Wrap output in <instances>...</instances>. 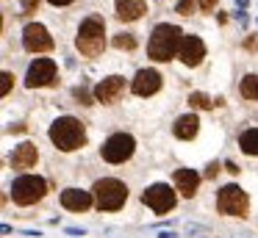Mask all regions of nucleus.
<instances>
[{"label": "nucleus", "instance_id": "f257e3e1", "mask_svg": "<svg viewBox=\"0 0 258 238\" xmlns=\"http://www.w3.org/2000/svg\"><path fill=\"white\" fill-rule=\"evenodd\" d=\"M180 42H183L180 28L178 25H169V22H161V25H156V28H153V33H150L147 55H150L153 61H169L180 50Z\"/></svg>", "mask_w": 258, "mask_h": 238}, {"label": "nucleus", "instance_id": "f03ea898", "mask_svg": "<svg viewBox=\"0 0 258 238\" xmlns=\"http://www.w3.org/2000/svg\"><path fill=\"white\" fill-rule=\"evenodd\" d=\"M50 141L56 144L61 152H73L86 144V127L75 116H58L50 125Z\"/></svg>", "mask_w": 258, "mask_h": 238}, {"label": "nucleus", "instance_id": "7ed1b4c3", "mask_svg": "<svg viewBox=\"0 0 258 238\" xmlns=\"http://www.w3.org/2000/svg\"><path fill=\"white\" fill-rule=\"evenodd\" d=\"M75 47L86 55V58H95L106 50V22L100 17H86L81 22V31L75 36Z\"/></svg>", "mask_w": 258, "mask_h": 238}, {"label": "nucleus", "instance_id": "20e7f679", "mask_svg": "<svg viewBox=\"0 0 258 238\" xmlns=\"http://www.w3.org/2000/svg\"><path fill=\"white\" fill-rule=\"evenodd\" d=\"M95 199L100 205V210H119L128 199V186L117 177H103V180L95 183Z\"/></svg>", "mask_w": 258, "mask_h": 238}, {"label": "nucleus", "instance_id": "39448f33", "mask_svg": "<svg viewBox=\"0 0 258 238\" xmlns=\"http://www.w3.org/2000/svg\"><path fill=\"white\" fill-rule=\"evenodd\" d=\"M247 208H250V199H247L244 188H239L236 183H228V186L219 188L217 194V210L225 216H247Z\"/></svg>", "mask_w": 258, "mask_h": 238}, {"label": "nucleus", "instance_id": "423d86ee", "mask_svg": "<svg viewBox=\"0 0 258 238\" xmlns=\"http://www.w3.org/2000/svg\"><path fill=\"white\" fill-rule=\"evenodd\" d=\"M47 194V183L36 175H23L12 183V199L17 205H34Z\"/></svg>", "mask_w": 258, "mask_h": 238}, {"label": "nucleus", "instance_id": "0eeeda50", "mask_svg": "<svg viewBox=\"0 0 258 238\" xmlns=\"http://www.w3.org/2000/svg\"><path fill=\"white\" fill-rule=\"evenodd\" d=\"M134 149H136V141H134L131 133H114V136H108L106 144L100 147V155L108 164H125V161L134 155Z\"/></svg>", "mask_w": 258, "mask_h": 238}, {"label": "nucleus", "instance_id": "6e6552de", "mask_svg": "<svg viewBox=\"0 0 258 238\" xmlns=\"http://www.w3.org/2000/svg\"><path fill=\"white\" fill-rule=\"evenodd\" d=\"M175 199H178L175 197V188H169L167 183H153V186L145 188V194H142V202L158 216L169 213V210L175 208Z\"/></svg>", "mask_w": 258, "mask_h": 238}, {"label": "nucleus", "instance_id": "1a4fd4ad", "mask_svg": "<svg viewBox=\"0 0 258 238\" xmlns=\"http://www.w3.org/2000/svg\"><path fill=\"white\" fill-rule=\"evenodd\" d=\"M23 47L28 53H47L53 50V36L42 22H28L23 28Z\"/></svg>", "mask_w": 258, "mask_h": 238}, {"label": "nucleus", "instance_id": "9d476101", "mask_svg": "<svg viewBox=\"0 0 258 238\" xmlns=\"http://www.w3.org/2000/svg\"><path fill=\"white\" fill-rule=\"evenodd\" d=\"M53 81H56V61L53 58L31 61L28 72H25V86L28 89H42V86H50Z\"/></svg>", "mask_w": 258, "mask_h": 238}, {"label": "nucleus", "instance_id": "9b49d317", "mask_svg": "<svg viewBox=\"0 0 258 238\" xmlns=\"http://www.w3.org/2000/svg\"><path fill=\"white\" fill-rule=\"evenodd\" d=\"M122 92H125V77L108 75V77H103V81L95 86V100H97V103H103V105H111V103H117V100H119V94H122Z\"/></svg>", "mask_w": 258, "mask_h": 238}, {"label": "nucleus", "instance_id": "f8f14e48", "mask_svg": "<svg viewBox=\"0 0 258 238\" xmlns=\"http://www.w3.org/2000/svg\"><path fill=\"white\" fill-rule=\"evenodd\" d=\"M178 58L183 61L186 66H197L203 58H206V44H203L200 36H183L178 50Z\"/></svg>", "mask_w": 258, "mask_h": 238}, {"label": "nucleus", "instance_id": "ddd939ff", "mask_svg": "<svg viewBox=\"0 0 258 238\" xmlns=\"http://www.w3.org/2000/svg\"><path fill=\"white\" fill-rule=\"evenodd\" d=\"M131 89H134V94H139V97H150V94H156L158 89H161V75H158L156 69H139L134 77V83H131Z\"/></svg>", "mask_w": 258, "mask_h": 238}, {"label": "nucleus", "instance_id": "4468645a", "mask_svg": "<svg viewBox=\"0 0 258 238\" xmlns=\"http://www.w3.org/2000/svg\"><path fill=\"white\" fill-rule=\"evenodd\" d=\"M61 205L67 210H89L92 208V191H84V188H64L61 191Z\"/></svg>", "mask_w": 258, "mask_h": 238}, {"label": "nucleus", "instance_id": "2eb2a0df", "mask_svg": "<svg viewBox=\"0 0 258 238\" xmlns=\"http://www.w3.org/2000/svg\"><path fill=\"white\" fill-rule=\"evenodd\" d=\"M36 158H39V152H36V144L23 141V144H20V147L12 152V166H14V169H31V166H36Z\"/></svg>", "mask_w": 258, "mask_h": 238}, {"label": "nucleus", "instance_id": "dca6fc26", "mask_svg": "<svg viewBox=\"0 0 258 238\" xmlns=\"http://www.w3.org/2000/svg\"><path fill=\"white\" fill-rule=\"evenodd\" d=\"M197 186H200V175L195 169H178L175 172V188H178L183 197H195Z\"/></svg>", "mask_w": 258, "mask_h": 238}, {"label": "nucleus", "instance_id": "f3484780", "mask_svg": "<svg viewBox=\"0 0 258 238\" xmlns=\"http://www.w3.org/2000/svg\"><path fill=\"white\" fill-rule=\"evenodd\" d=\"M147 11V0H117V17L125 22L139 20Z\"/></svg>", "mask_w": 258, "mask_h": 238}, {"label": "nucleus", "instance_id": "a211bd4d", "mask_svg": "<svg viewBox=\"0 0 258 238\" xmlns=\"http://www.w3.org/2000/svg\"><path fill=\"white\" fill-rule=\"evenodd\" d=\"M197 130H200V119H197L195 114H183V116H178V119H175V127H172V133H175L178 138H183V141L195 138V136H197Z\"/></svg>", "mask_w": 258, "mask_h": 238}, {"label": "nucleus", "instance_id": "6ab92c4d", "mask_svg": "<svg viewBox=\"0 0 258 238\" xmlns=\"http://www.w3.org/2000/svg\"><path fill=\"white\" fill-rule=\"evenodd\" d=\"M239 147L244 155H258V127H250L239 136Z\"/></svg>", "mask_w": 258, "mask_h": 238}, {"label": "nucleus", "instance_id": "aec40b11", "mask_svg": "<svg viewBox=\"0 0 258 238\" xmlns=\"http://www.w3.org/2000/svg\"><path fill=\"white\" fill-rule=\"evenodd\" d=\"M241 97L258 100V75H247L244 81H241Z\"/></svg>", "mask_w": 258, "mask_h": 238}, {"label": "nucleus", "instance_id": "412c9836", "mask_svg": "<svg viewBox=\"0 0 258 238\" xmlns=\"http://www.w3.org/2000/svg\"><path fill=\"white\" fill-rule=\"evenodd\" d=\"M114 47L117 50H134L136 47V36L134 33H117V36H114Z\"/></svg>", "mask_w": 258, "mask_h": 238}, {"label": "nucleus", "instance_id": "4be33fe9", "mask_svg": "<svg viewBox=\"0 0 258 238\" xmlns=\"http://www.w3.org/2000/svg\"><path fill=\"white\" fill-rule=\"evenodd\" d=\"M189 105H191V108H214L217 103H214V100L208 97V94H203V92H195V94L189 97Z\"/></svg>", "mask_w": 258, "mask_h": 238}, {"label": "nucleus", "instance_id": "5701e85b", "mask_svg": "<svg viewBox=\"0 0 258 238\" xmlns=\"http://www.w3.org/2000/svg\"><path fill=\"white\" fill-rule=\"evenodd\" d=\"M73 97L78 100V103H84V105H92V94L86 92L84 86H75V89H73Z\"/></svg>", "mask_w": 258, "mask_h": 238}, {"label": "nucleus", "instance_id": "b1692460", "mask_svg": "<svg viewBox=\"0 0 258 238\" xmlns=\"http://www.w3.org/2000/svg\"><path fill=\"white\" fill-rule=\"evenodd\" d=\"M0 81H3V83H0V94H3V97H6V94L12 92V83H14V75H12V72H3V75H0Z\"/></svg>", "mask_w": 258, "mask_h": 238}, {"label": "nucleus", "instance_id": "393cba45", "mask_svg": "<svg viewBox=\"0 0 258 238\" xmlns=\"http://www.w3.org/2000/svg\"><path fill=\"white\" fill-rule=\"evenodd\" d=\"M191 9H195V0H180L178 3V14H183V17H189Z\"/></svg>", "mask_w": 258, "mask_h": 238}, {"label": "nucleus", "instance_id": "a878e982", "mask_svg": "<svg viewBox=\"0 0 258 238\" xmlns=\"http://www.w3.org/2000/svg\"><path fill=\"white\" fill-rule=\"evenodd\" d=\"M39 3H42V0H23V11H25V14H34Z\"/></svg>", "mask_w": 258, "mask_h": 238}, {"label": "nucleus", "instance_id": "bb28decb", "mask_svg": "<svg viewBox=\"0 0 258 238\" xmlns=\"http://www.w3.org/2000/svg\"><path fill=\"white\" fill-rule=\"evenodd\" d=\"M214 6H217V0H200V9L203 11H214Z\"/></svg>", "mask_w": 258, "mask_h": 238}, {"label": "nucleus", "instance_id": "cd10ccee", "mask_svg": "<svg viewBox=\"0 0 258 238\" xmlns=\"http://www.w3.org/2000/svg\"><path fill=\"white\" fill-rule=\"evenodd\" d=\"M217 172H219L217 164H208V166H206V177H217Z\"/></svg>", "mask_w": 258, "mask_h": 238}, {"label": "nucleus", "instance_id": "c85d7f7f", "mask_svg": "<svg viewBox=\"0 0 258 238\" xmlns=\"http://www.w3.org/2000/svg\"><path fill=\"white\" fill-rule=\"evenodd\" d=\"M236 20H239L241 25H244V22H247V11H244V9H239V11H236Z\"/></svg>", "mask_w": 258, "mask_h": 238}, {"label": "nucleus", "instance_id": "c756f323", "mask_svg": "<svg viewBox=\"0 0 258 238\" xmlns=\"http://www.w3.org/2000/svg\"><path fill=\"white\" fill-rule=\"evenodd\" d=\"M67 235H86V232L78 230V227H67Z\"/></svg>", "mask_w": 258, "mask_h": 238}, {"label": "nucleus", "instance_id": "7c9ffc66", "mask_svg": "<svg viewBox=\"0 0 258 238\" xmlns=\"http://www.w3.org/2000/svg\"><path fill=\"white\" fill-rule=\"evenodd\" d=\"M156 238H175V232H172V230H161Z\"/></svg>", "mask_w": 258, "mask_h": 238}, {"label": "nucleus", "instance_id": "2f4dec72", "mask_svg": "<svg viewBox=\"0 0 258 238\" xmlns=\"http://www.w3.org/2000/svg\"><path fill=\"white\" fill-rule=\"evenodd\" d=\"M225 169H228V172H233V175H236V172H239V166H236L233 161H228V164H225Z\"/></svg>", "mask_w": 258, "mask_h": 238}, {"label": "nucleus", "instance_id": "473e14b6", "mask_svg": "<svg viewBox=\"0 0 258 238\" xmlns=\"http://www.w3.org/2000/svg\"><path fill=\"white\" fill-rule=\"evenodd\" d=\"M50 3H53V6H70L73 0H50Z\"/></svg>", "mask_w": 258, "mask_h": 238}, {"label": "nucleus", "instance_id": "72a5a7b5", "mask_svg": "<svg viewBox=\"0 0 258 238\" xmlns=\"http://www.w3.org/2000/svg\"><path fill=\"white\" fill-rule=\"evenodd\" d=\"M236 3H239V9H247V3H250V0H236Z\"/></svg>", "mask_w": 258, "mask_h": 238}]
</instances>
